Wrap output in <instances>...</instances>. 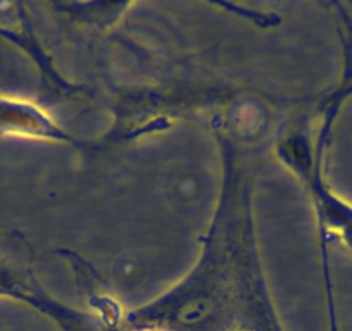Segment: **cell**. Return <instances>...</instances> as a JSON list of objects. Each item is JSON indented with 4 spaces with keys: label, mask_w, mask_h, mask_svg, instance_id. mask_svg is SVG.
<instances>
[{
    "label": "cell",
    "mask_w": 352,
    "mask_h": 331,
    "mask_svg": "<svg viewBox=\"0 0 352 331\" xmlns=\"http://www.w3.org/2000/svg\"><path fill=\"white\" fill-rule=\"evenodd\" d=\"M0 135L56 137L57 130L40 109L0 95Z\"/></svg>",
    "instance_id": "obj_1"
}]
</instances>
